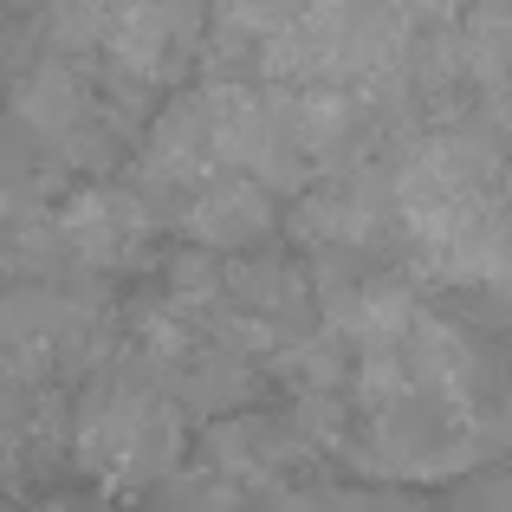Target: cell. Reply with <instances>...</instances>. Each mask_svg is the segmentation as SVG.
I'll list each match as a JSON object with an SVG mask.
<instances>
[{
    "mask_svg": "<svg viewBox=\"0 0 512 512\" xmlns=\"http://www.w3.org/2000/svg\"><path fill=\"white\" fill-rule=\"evenodd\" d=\"M150 201L130 195V188H91L72 208L59 214V240L91 266H124L130 253L150 240Z\"/></svg>",
    "mask_w": 512,
    "mask_h": 512,
    "instance_id": "cell-1",
    "label": "cell"
},
{
    "mask_svg": "<svg viewBox=\"0 0 512 512\" xmlns=\"http://www.w3.org/2000/svg\"><path fill=\"white\" fill-rule=\"evenodd\" d=\"M182 227L214 253H234L266 234V182L247 169H214L182 195Z\"/></svg>",
    "mask_w": 512,
    "mask_h": 512,
    "instance_id": "cell-2",
    "label": "cell"
},
{
    "mask_svg": "<svg viewBox=\"0 0 512 512\" xmlns=\"http://www.w3.org/2000/svg\"><path fill=\"white\" fill-rule=\"evenodd\" d=\"M20 117L39 130V137H59V143H72L78 130L91 124V98H85V85H78L72 72H65L59 59H46L33 78L20 85Z\"/></svg>",
    "mask_w": 512,
    "mask_h": 512,
    "instance_id": "cell-3",
    "label": "cell"
},
{
    "mask_svg": "<svg viewBox=\"0 0 512 512\" xmlns=\"http://www.w3.org/2000/svg\"><path fill=\"white\" fill-rule=\"evenodd\" d=\"M402 13H409V20H448V13H461L467 0H396Z\"/></svg>",
    "mask_w": 512,
    "mask_h": 512,
    "instance_id": "cell-4",
    "label": "cell"
}]
</instances>
